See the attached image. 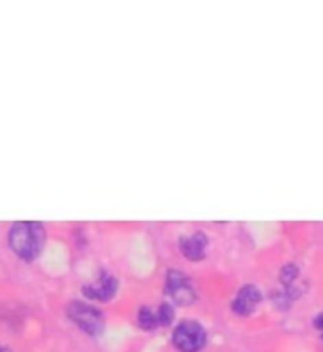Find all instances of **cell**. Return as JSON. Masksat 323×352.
<instances>
[{"mask_svg": "<svg viewBox=\"0 0 323 352\" xmlns=\"http://www.w3.org/2000/svg\"><path fill=\"white\" fill-rule=\"evenodd\" d=\"M67 316L73 320V324H76L82 331H86L88 336H99L103 328H105V318L103 312L91 307L88 303L82 301H73L67 307Z\"/></svg>", "mask_w": 323, "mask_h": 352, "instance_id": "cell-2", "label": "cell"}, {"mask_svg": "<svg viewBox=\"0 0 323 352\" xmlns=\"http://www.w3.org/2000/svg\"><path fill=\"white\" fill-rule=\"evenodd\" d=\"M0 352H10L8 346H4V344H0Z\"/></svg>", "mask_w": 323, "mask_h": 352, "instance_id": "cell-12", "label": "cell"}, {"mask_svg": "<svg viewBox=\"0 0 323 352\" xmlns=\"http://www.w3.org/2000/svg\"><path fill=\"white\" fill-rule=\"evenodd\" d=\"M118 289V282L114 276L103 272L99 278L93 282V284H88V286L82 287V294L86 295L91 301H111Z\"/></svg>", "mask_w": 323, "mask_h": 352, "instance_id": "cell-5", "label": "cell"}, {"mask_svg": "<svg viewBox=\"0 0 323 352\" xmlns=\"http://www.w3.org/2000/svg\"><path fill=\"white\" fill-rule=\"evenodd\" d=\"M166 294L173 299V303L181 307H190L196 301V292L190 280L186 278L183 272L179 270H170L166 276Z\"/></svg>", "mask_w": 323, "mask_h": 352, "instance_id": "cell-4", "label": "cell"}, {"mask_svg": "<svg viewBox=\"0 0 323 352\" xmlns=\"http://www.w3.org/2000/svg\"><path fill=\"white\" fill-rule=\"evenodd\" d=\"M314 326L318 329H320V331H322L323 333V312L322 314H318V316H315V320H314Z\"/></svg>", "mask_w": 323, "mask_h": 352, "instance_id": "cell-11", "label": "cell"}, {"mask_svg": "<svg viewBox=\"0 0 323 352\" xmlns=\"http://www.w3.org/2000/svg\"><path fill=\"white\" fill-rule=\"evenodd\" d=\"M260 303V292L257 286H243L232 301V311L240 316H249Z\"/></svg>", "mask_w": 323, "mask_h": 352, "instance_id": "cell-6", "label": "cell"}, {"mask_svg": "<svg viewBox=\"0 0 323 352\" xmlns=\"http://www.w3.org/2000/svg\"><path fill=\"white\" fill-rule=\"evenodd\" d=\"M179 248H181V254L185 255L186 259L190 261H200L205 250H208V238L203 236L202 232H194L190 236H185L179 240Z\"/></svg>", "mask_w": 323, "mask_h": 352, "instance_id": "cell-7", "label": "cell"}, {"mask_svg": "<svg viewBox=\"0 0 323 352\" xmlns=\"http://www.w3.org/2000/svg\"><path fill=\"white\" fill-rule=\"evenodd\" d=\"M280 280H282V284L287 287V289H293L295 282L299 280V269H297V267H293V265L283 267L282 274H280Z\"/></svg>", "mask_w": 323, "mask_h": 352, "instance_id": "cell-9", "label": "cell"}, {"mask_svg": "<svg viewBox=\"0 0 323 352\" xmlns=\"http://www.w3.org/2000/svg\"><path fill=\"white\" fill-rule=\"evenodd\" d=\"M137 324L143 329H156L158 328V318L156 312H153L148 307H141V311L137 314Z\"/></svg>", "mask_w": 323, "mask_h": 352, "instance_id": "cell-8", "label": "cell"}, {"mask_svg": "<svg viewBox=\"0 0 323 352\" xmlns=\"http://www.w3.org/2000/svg\"><path fill=\"white\" fill-rule=\"evenodd\" d=\"M8 242L12 252L19 259L31 263L41 255L42 248L46 244V230L42 227V223L36 221L14 223L10 229Z\"/></svg>", "mask_w": 323, "mask_h": 352, "instance_id": "cell-1", "label": "cell"}, {"mask_svg": "<svg viewBox=\"0 0 323 352\" xmlns=\"http://www.w3.org/2000/svg\"><path fill=\"white\" fill-rule=\"evenodd\" d=\"M205 341H208L205 329L198 322H194V320L181 322L177 328H175V331H173V344L181 352L202 351Z\"/></svg>", "mask_w": 323, "mask_h": 352, "instance_id": "cell-3", "label": "cell"}, {"mask_svg": "<svg viewBox=\"0 0 323 352\" xmlns=\"http://www.w3.org/2000/svg\"><path fill=\"white\" fill-rule=\"evenodd\" d=\"M175 316V311L170 303H162L158 312H156V318H158V326H170Z\"/></svg>", "mask_w": 323, "mask_h": 352, "instance_id": "cell-10", "label": "cell"}]
</instances>
